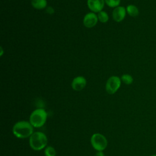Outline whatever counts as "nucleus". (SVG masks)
<instances>
[{
	"instance_id": "nucleus-5",
	"label": "nucleus",
	"mask_w": 156,
	"mask_h": 156,
	"mask_svg": "<svg viewBox=\"0 0 156 156\" xmlns=\"http://www.w3.org/2000/svg\"><path fill=\"white\" fill-rule=\"evenodd\" d=\"M121 83V80L117 76H112L107 81L105 84L106 91L110 94H113L115 93L119 88Z\"/></svg>"
},
{
	"instance_id": "nucleus-1",
	"label": "nucleus",
	"mask_w": 156,
	"mask_h": 156,
	"mask_svg": "<svg viewBox=\"0 0 156 156\" xmlns=\"http://www.w3.org/2000/svg\"><path fill=\"white\" fill-rule=\"evenodd\" d=\"M34 127L30 122L20 121L16 122L12 129L13 135L18 138H26L30 137L34 133Z\"/></svg>"
},
{
	"instance_id": "nucleus-13",
	"label": "nucleus",
	"mask_w": 156,
	"mask_h": 156,
	"mask_svg": "<svg viewBox=\"0 0 156 156\" xmlns=\"http://www.w3.org/2000/svg\"><path fill=\"white\" fill-rule=\"evenodd\" d=\"M98 20L100 21V22L103 23L107 22V21L108 20V15L104 11L99 12L98 15Z\"/></svg>"
},
{
	"instance_id": "nucleus-2",
	"label": "nucleus",
	"mask_w": 156,
	"mask_h": 156,
	"mask_svg": "<svg viewBox=\"0 0 156 156\" xmlns=\"http://www.w3.org/2000/svg\"><path fill=\"white\" fill-rule=\"evenodd\" d=\"M47 144L48 138L41 132H34L29 137V145L34 151H40L44 149Z\"/></svg>"
},
{
	"instance_id": "nucleus-4",
	"label": "nucleus",
	"mask_w": 156,
	"mask_h": 156,
	"mask_svg": "<svg viewBox=\"0 0 156 156\" xmlns=\"http://www.w3.org/2000/svg\"><path fill=\"white\" fill-rule=\"evenodd\" d=\"M91 144L97 151H102L107 146V140L104 135L101 133H94L90 139Z\"/></svg>"
},
{
	"instance_id": "nucleus-14",
	"label": "nucleus",
	"mask_w": 156,
	"mask_h": 156,
	"mask_svg": "<svg viewBox=\"0 0 156 156\" xmlns=\"http://www.w3.org/2000/svg\"><path fill=\"white\" fill-rule=\"evenodd\" d=\"M45 156H55L56 151L55 149L52 146H47L44 149Z\"/></svg>"
},
{
	"instance_id": "nucleus-6",
	"label": "nucleus",
	"mask_w": 156,
	"mask_h": 156,
	"mask_svg": "<svg viewBox=\"0 0 156 156\" xmlns=\"http://www.w3.org/2000/svg\"><path fill=\"white\" fill-rule=\"evenodd\" d=\"M98 20V16L94 13L91 12L85 15L83 20V23L86 27L91 28L97 24Z\"/></svg>"
},
{
	"instance_id": "nucleus-15",
	"label": "nucleus",
	"mask_w": 156,
	"mask_h": 156,
	"mask_svg": "<svg viewBox=\"0 0 156 156\" xmlns=\"http://www.w3.org/2000/svg\"><path fill=\"white\" fill-rule=\"evenodd\" d=\"M105 2L110 7H116L119 5L121 0H104Z\"/></svg>"
},
{
	"instance_id": "nucleus-17",
	"label": "nucleus",
	"mask_w": 156,
	"mask_h": 156,
	"mask_svg": "<svg viewBox=\"0 0 156 156\" xmlns=\"http://www.w3.org/2000/svg\"><path fill=\"white\" fill-rule=\"evenodd\" d=\"M95 156H104V154L103 153L102 151H98L96 153Z\"/></svg>"
},
{
	"instance_id": "nucleus-18",
	"label": "nucleus",
	"mask_w": 156,
	"mask_h": 156,
	"mask_svg": "<svg viewBox=\"0 0 156 156\" xmlns=\"http://www.w3.org/2000/svg\"><path fill=\"white\" fill-rule=\"evenodd\" d=\"M1 55H2V48H1Z\"/></svg>"
},
{
	"instance_id": "nucleus-9",
	"label": "nucleus",
	"mask_w": 156,
	"mask_h": 156,
	"mask_svg": "<svg viewBox=\"0 0 156 156\" xmlns=\"http://www.w3.org/2000/svg\"><path fill=\"white\" fill-rule=\"evenodd\" d=\"M126 14V9L122 6H118L115 8L113 11L112 16L114 20L116 22H121L122 21Z\"/></svg>"
},
{
	"instance_id": "nucleus-7",
	"label": "nucleus",
	"mask_w": 156,
	"mask_h": 156,
	"mask_svg": "<svg viewBox=\"0 0 156 156\" xmlns=\"http://www.w3.org/2000/svg\"><path fill=\"white\" fill-rule=\"evenodd\" d=\"M104 0H87L88 7L93 12L102 11L104 6Z\"/></svg>"
},
{
	"instance_id": "nucleus-10",
	"label": "nucleus",
	"mask_w": 156,
	"mask_h": 156,
	"mask_svg": "<svg viewBox=\"0 0 156 156\" xmlns=\"http://www.w3.org/2000/svg\"><path fill=\"white\" fill-rule=\"evenodd\" d=\"M31 4L34 8L41 10L46 7L47 1L46 0H32Z\"/></svg>"
},
{
	"instance_id": "nucleus-8",
	"label": "nucleus",
	"mask_w": 156,
	"mask_h": 156,
	"mask_svg": "<svg viewBox=\"0 0 156 156\" xmlns=\"http://www.w3.org/2000/svg\"><path fill=\"white\" fill-rule=\"evenodd\" d=\"M87 84V80L83 76H77L75 77L71 83L72 88L75 91H80L83 90Z\"/></svg>"
},
{
	"instance_id": "nucleus-11",
	"label": "nucleus",
	"mask_w": 156,
	"mask_h": 156,
	"mask_svg": "<svg viewBox=\"0 0 156 156\" xmlns=\"http://www.w3.org/2000/svg\"><path fill=\"white\" fill-rule=\"evenodd\" d=\"M127 13L132 17H136L139 14V10L136 6L134 5H128L126 7Z\"/></svg>"
},
{
	"instance_id": "nucleus-19",
	"label": "nucleus",
	"mask_w": 156,
	"mask_h": 156,
	"mask_svg": "<svg viewBox=\"0 0 156 156\" xmlns=\"http://www.w3.org/2000/svg\"><path fill=\"white\" fill-rule=\"evenodd\" d=\"M151 156H156V154H154V155H152Z\"/></svg>"
},
{
	"instance_id": "nucleus-16",
	"label": "nucleus",
	"mask_w": 156,
	"mask_h": 156,
	"mask_svg": "<svg viewBox=\"0 0 156 156\" xmlns=\"http://www.w3.org/2000/svg\"><path fill=\"white\" fill-rule=\"evenodd\" d=\"M46 12L49 13H53L54 12V10L51 7H48V9H46Z\"/></svg>"
},
{
	"instance_id": "nucleus-12",
	"label": "nucleus",
	"mask_w": 156,
	"mask_h": 156,
	"mask_svg": "<svg viewBox=\"0 0 156 156\" xmlns=\"http://www.w3.org/2000/svg\"><path fill=\"white\" fill-rule=\"evenodd\" d=\"M121 80L126 85H130L131 83H132L133 81V79L132 76L128 74H123L121 77Z\"/></svg>"
},
{
	"instance_id": "nucleus-3",
	"label": "nucleus",
	"mask_w": 156,
	"mask_h": 156,
	"mask_svg": "<svg viewBox=\"0 0 156 156\" xmlns=\"http://www.w3.org/2000/svg\"><path fill=\"white\" fill-rule=\"evenodd\" d=\"M48 114L43 108H37L34 110L29 117V122L34 127H42L46 122Z\"/></svg>"
}]
</instances>
